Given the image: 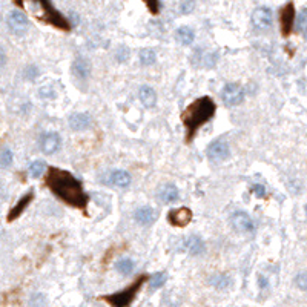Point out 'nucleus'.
Instances as JSON below:
<instances>
[{"instance_id":"obj_1","label":"nucleus","mask_w":307,"mask_h":307,"mask_svg":"<svg viewBox=\"0 0 307 307\" xmlns=\"http://www.w3.org/2000/svg\"><path fill=\"white\" fill-rule=\"evenodd\" d=\"M45 183H46L48 189L59 200H62L63 203H66L72 208L86 211L89 197L83 190L82 183L71 172L59 169V168H49Z\"/></svg>"},{"instance_id":"obj_9","label":"nucleus","mask_w":307,"mask_h":307,"mask_svg":"<svg viewBox=\"0 0 307 307\" xmlns=\"http://www.w3.org/2000/svg\"><path fill=\"white\" fill-rule=\"evenodd\" d=\"M232 227L237 230V232H241V234H249V232H253L255 230V224H253V220L246 214V212H235L232 215Z\"/></svg>"},{"instance_id":"obj_6","label":"nucleus","mask_w":307,"mask_h":307,"mask_svg":"<svg viewBox=\"0 0 307 307\" xmlns=\"http://www.w3.org/2000/svg\"><path fill=\"white\" fill-rule=\"evenodd\" d=\"M230 156V149H229V144L226 140L223 138H218V140H214L209 147H208V157L212 160V162H223V160H227Z\"/></svg>"},{"instance_id":"obj_22","label":"nucleus","mask_w":307,"mask_h":307,"mask_svg":"<svg viewBox=\"0 0 307 307\" xmlns=\"http://www.w3.org/2000/svg\"><path fill=\"white\" fill-rule=\"evenodd\" d=\"M166 281H168V275H166L165 272H156V274L150 277V280H149V286H150L152 290H157V289H160Z\"/></svg>"},{"instance_id":"obj_16","label":"nucleus","mask_w":307,"mask_h":307,"mask_svg":"<svg viewBox=\"0 0 307 307\" xmlns=\"http://www.w3.org/2000/svg\"><path fill=\"white\" fill-rule=\"evenodd\" d=\"M178 197H180V192H178V187L175 184H166L159 192V198L165 204H171V203L177 201Z\"/></svg>"},{"instance_id":"obj_2","label":"nucleus","mask_w":307,"mask_h":307,"mask_svg":"<svg viewBox=\"0 0 307 307\" xmlns=\"http://www.w3.org/2000/svg\"><path fill=\"white\" fill-rule=\"evenodd\" d=\"M217 111L215 101L211 97H200L192 101L183 112H181V122L187 131V141L194 138L195 132L208 123Z\"/></svg>"},{"instance_id":"obj_15","label":"nucleus","mask_w":307,"mask_h":307,"mask_svg":"<svg viewBox=\"0 0 307 307\" xmlns=\"http://www.w3.org/2000/svg\"><path fill=\"white\" fill-rule=\"evenodd\" d=\"M184 247L190 255H203L206 252V244L204 241L197 237V235H189L184 240Z\"/></svg>"},{"instance_id":"obj_33","label":"nucleus","mask_w":307,"mask_h":307,"mask_svg":"<svg viewBox=\"0 0 307 307\" xmlns=\"http://www.w3.org/2000/svg\"><path fill=\"white\" fill-rule=\"evenodd\" d=\"M296 284H298V287H299L301 290H305V274H304V272L298 274V277H296Z\"/></svg>"},{"instance_id":"obj_11","label":"nucleus","mask_w":307,"mask_h":307,"mask_svg":"<svg viewBox=\"0 0 307 307\" xmlns=\"http://www.w3.org/2000/svg\"><path fill=\"white\" fill-rule=\"evenodd\" d=\"M60 144H62V138H60V135L57 132L43 134L42 138H40V147H42L43 154H46V156H51V154L57 152Z\"/></svg>"},{"instance_id":"obj_30","label":"nucleus","mask_w":307,"mask_h":307,"mask_svg":"<svg viewBox=\"0 0 307 307\" xmlns=\"http://www.w3.org/2000/svg\"><path fill=\"white\" fill-rule=\"evenodd\" d=\"M295 20H296V29L302 34H305V10H302L301 14L298 16V19H295Z\"/></svg>"},{"instance_id":"obj_25","label":"nucleus","mask_w":307,"mask_h":307,"mask_svg":"<svg viewBox=\"0 0 307 307\" xmlns=\"http://www.w3.org/2000/svg\"><path fill=\"white\" fill-rule=\"evenodd\" d=\"M45 169H46V166H45V163H43L42 160L32 162V163L29 165V168H28V171H29V174H31L32 178H38L42 174H45Z\"/></svg>"},{"instance_id":"obj_17","label":"nucleus","mask_w":307,"mask_h":307,"mask_svg":"<svg viewBox=\"0 0 307 307\" xmlns=\"http://www.w3.org/2000/svg\"><path fill=\"white\" fill-rule=\"evenodd\" d=\"M108 181L114 186H117V187H126L131 184V175L123 169H117V171H112L109 174Z\"/></svg>"},{"instance_id":"obj_7","label":"nucleus","mask_w":307,"mask_h":307,"mask_svg":"<svg viewBox=\"0 0 307 307\" xmlns=\"http://www.w3.org/2000/svg\"><path fill=\"white\" fill-rule=\"evenodd\" d=\"M295 19H296V11L292 2H289L287 5H284V8L281 10L280 14V22H281V34L284 37L290 35L295 26Z\"/></svg>"},{"instance_id":"obj_8","label":"nucleus","mask_w":307,"mask_h":307,"mask_svg":"<svg viewBox=\"0 0 307 307\" xmlns=\"http://www.w3.org/2000/svg\"><path fill=\"white\" fill-rule=\"evenodd\" d=\"M272 22H274V16H272V11L269 10L267 7H260L252 13V23L258 29L271 28Z\"/></svg>"},{"instance_id":"obj_10","label":"nucleus","mask_w":307,"mask_h":307,"mask_svg":"<svg viewBox=\"0 0 307 307\" xmlns=\"http://www.w3.org/2000/svg\"><path fill=\"white\" fill-rule=\"evenodd\" d=\"M192 211L189 208H178L168 214V221L175 227H186L192 221Z\"/></svg>"},{"instance_id":"obj_20","label":"nucleus","mask_w":307,"mask_h":307,"mask_svg":"<svg viewBox=\"0 0 307 307\" xmlns=\"http://www.w3.org/2000/svg\"><path fill=\"white\" fill-rule=\"evenodd\" d=\"M135 220H137L140 224H150V223H154V221L157 220V214H156V211H154L152 208L144 206V208L137 209V212H135Z\"/></svg>"},{"instance_id":"obj_35","label":"nucleus","mask_w":307,"mask_h":307,"mask_svg":"<svg viewBox=\"0 0 307 307\" xmlns=\"http://www.w3.org/2000/svg\"><path fill=\"white\" fill-rule=\"evenodd\" d=\"M260 283H261V287H263V289L267 286V280H266L264 277H260Z\"/></svg>"},{"instance_id":"obj_34","label":"nucleus","mask_w":307,"mask_h":307,"mask_svg":"<svg viewBox=\"0 0 307 307\" xmlns=\"http://www.w3.org/2000/svg\"><path fill=\"white\" fill-rule=\"evenodd\" d=\"M4 63H5V51L0 48V68L4 66Z\"/></svg>"},{"instance_id":"obj_27","label":"nucleus","mask_w":307,"mask_h":307,"mask_svg":"<svg viewBox=\"0 0 307 307\" xmlns=\"http://www.w3.org/2000/svg\"><path fill=\"white\" fill-rule=\"evenodd\" d=\"M13 163V152L10 149H5L0 154V168H8Z\"/></svg>"},{"instance_id":"obj_18","label":"nucleus","mask_w":307,"mask_h":307,"mask_svg":"<svg viewBox=\"0 0 307 307\" xmlns=\"http://www.w3.org/2000/svg\"><path fill=\"white\" fill-rule=\"evenodd\" d=\"M138 98L146 108H154L157 103V94L150 86H141L138 89Z\"/></svg>"},{"instance_id":"obj_21","label":"nucleus","mask_w":307,"mask_h":307,"mask_svg":"<svg viewBox=\"0 0 307 307\" xmlns=\"http://www.w3.org/2000/svg\"><path fill=\"white\" fill-rule=\"evenodd\" d=\"M74 72H75V75L77 77H80V79H86V77L89 75V71H91V68H89V63L85 60V59H82V57H79V59H75V62H74Z\"/></svg>"},{"instance_id":"obj_24","label":"nucleus","mask_w":307,"mask_h":307,"mask_svg":"<svg viewBox=\"0 0 307 307\" xmlns=\"http://www.w3.org/2000/svg\"><path fill=\"white\" fill-rule=\"evenodd\" d=\"M115 269H117V272L128 275V274L132 272L134 263H132V260H129V258H123V260H119L117 263H115Z\"/></svg>"},{"instance_id":"obj_26","label":"nucleus","mask_w":307,"mask_h":307,"mask_svg":"<svg viewBox=\"0 0 307 307\" xmlns=\"http://www.w3.org/2000/svg\"><path fill=\"white\" fill-rule=\"evenodd\" d=\"M209 283H211L212 286L218 287V289H226V287L230 284V280H229V277H226V275H223V274H215L214 277H211Z\"/></svg>"},{"instance_id":"obj_14","label":"nucleus","mask_w":307,"mask_h":307,"mask_svg":"<svg viewBox=\"0 0 307 307\" xmlns=\"http://www.w3.org/2000/svg\"><path fill=\"white\" fill-rule=\"evenodd\" d=\"M68 123L72 131H83L91 125V117L85 112H75L69 117Z\"/></svg>"},{"instance_id":"obj_4","label":"nucleus","mask_w":307,"mask_h":307,"mask_svg":"<svg viewBox=\"0 0 307 307\" xmlns=\"http://www.w3.org/2000/svg\"><path fill=\"white\" fill-rule=\"evenodd\" d=\"M31 2L35 4L38 8L42 10L43 16H42L40 19H42L43 22H46V23H49V25L59 28V29H63V31H69V29H71L69 22L51 5L49 0H31Z\"/></svg>"},{"instance_id":"obj_5","label":"nucleus","mask_w":307,"mask_h":307,"mask_svg":"<svg viewBox=\"0 0 307 307\" xmlns=\"http://www.w3.org/2000/svg\"><path fill=\"white\" fill-rule=\"evenodd\" d=\"M221 98L226 106H237L244 100V89L237 83H229L223 88Z\"/></svg>"},{"instance_id":"obj_32","label":"nucleus","mask_w":307,"mask_h":307,"mask_svg":"<svg viewBox=\"0 0 307 307\" xmlns=\"http://www.w3.org/2000/svg\"><path fill=\"white\" fill-rule=\"evenodd\" d=\"M128 57H129V51H128V48H120L119 51H117V60L119 62H125V60H128Z\"/></svg>"},{"instance_id":"obj_31","label":"nucleus","mask_w":307,"mask_h":307,"mask_svg":"<svg viewBox=\"0 0 307 307\" xmlns=\"http://www.w3.org/2000/svg\"><path fill=\"white\" fill-rule=\"evenodd\" d=\"M252 194L257 198H264L266 197V187L263 184H253L252 186Z\"/></svg>"},{"instance_id":"obj_3","label":"nucleus","mask_w":307,"mask_h":307,"mask_svg":"<svg viewBox=\"0 0 307 307\" xmlns=\"http://www.w3.org/2000/svg\"><path fill=\"white\" fill-rule=\"evenodd\" d=\"M146 280H147V277H146V275H141V277H138L128 289L120 290V292H117V293H112V295H106V296H103V299L108 301L109 304L115 305V307L129 305V304L134 301V298L137 296L138 290L141 289V286L144 284Z\"/></svg>"},{"instance_id":"obj_13","label":"nucleus","mask_w":307,"mask_h":307,"mask_svg":"<svg viewBox=\"0 0 307 307\" xmlns=\"http://www.w3.org/2000/svg\"><path fill=\"white\" fill-rule=\"evenodd\" d=\"M32 198H34V192H28L26 195H23L20 200H19V203L10 211V214H8V221L11 223V221H14V220H17L25 211H26V208L29 206V203L32 201Z\"/></svg>"},{"instance_id":"obj_29","label":"nucleus","mask_w":307,"mask_h":307,"mask_svg":"<svg viewBox=\"0 0 307 307\" xmlns=\"http://www.w3.org/2000/svg\"><path fill=\"white\" fill-rule=\"evenodd\" d=\"M144 4L147 7V10L154 14V16H157L160 13V2L159 0H144Z\"/></svg>"},{"instance_id":"obj_28","label":"nucleus","mask_w":307,"mask_h":307,"mask_svg":"<svg viewBox=\"0 0 307 307\" xmlns=\"http://www.w3.org/2000/svg\"><path fill=\"white\" fill-rule=\"evenodd\" d=\"M194 8H195L194 0H184V2L181 4V7H180V13L181 14H190L192 11H194Z\"/></svg>"},{"instance_id":"obj_19","label":"nucleus","mask_w":307,"mask_h":307,"mask_svg":"<svg viewBox=\"0 0 307 307\" xmlns=\"http://www.w3.org/2000/svg\"><path fill=\"white\" fill-rule=\"evenodd\" d=\"M175 38H177L178 43H181L184 46H189L192 42H194L195 34H194V31H192V28H189V26H180L175 31Z\"/></svg>"},{"instance_id":"obj_12","label":"nucleus","mask_w":307,"mask_h":307,"mask_svg":"<svg viewBox=\"0 0 307 307\" xmlns=\"http://www.w3.org/2000/svg\"><path fill=\"white\" fill-rule=\"evenodd\" d=\"M8 26L11 31H14L16 34H23L28 29V19L23 13L20 11H13L8 16Z\"/></svg>"},{"instance_id":"obj_23","label":"nucleus","mask_w":307,"mask_h":307,"mask_svg":"<svg viewBox=\"0 0 307 307\" xmlns=\"http://www.w3.org/2000/svg\"><path fill=\"white\" fill-rule=\"evenodd\" d=\"M138 57H140L141 65H144V66L154 65V63H156V60H157V56H156V53H154V49H147V48L141 49Z\"/></svg>"}]
</instances>
